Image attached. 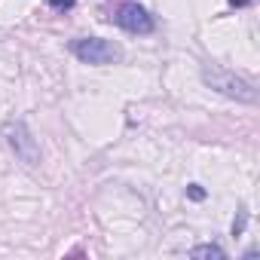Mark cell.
Masks as SVG:
<instances>
[{"label": "cell", "mask_w": 260, "mask_h": 260, "mask_svg": "<svg viewBox=\"0 0 260 260\" xmlns=\"http://www.w3.org/2000/svg\"><path fill=\"white\" fill-rule=\"evenodd\" d=\"M245 220H248V211L242 208V211H239V220L233 223V236H242V230H245Z\"/></svg>", "instance_id": "cell-6"}, {"label": "cell", "mask_w": 260, "mask_h": 260, "mask_svg": "<svg viewBox=\"0 0 260 260\" xmlns=\"http://www.w3.org/2000/svg\"><path fill=\"white\" fill-rule=\"evenodd\" d=\"M113 25H119L128 34H150L153 31V16L138 4H122L113 13Z\"/></svg>", "instance_id": "cell-4"}, {"label": "cell", "mask_w": 260, "mask_h": 260, "mask_svg": "<svg viewBox=\"0 0 260 260\" xmlns=\"http://www.w3.org/2000/svg\"><path fill=\"white\" fill-rule=\"evenodd\" d=\"M187 193H190V199H202V196H205V193H202V187H199V184H193V187H190V190H187Z\"/></svg>", "instance_id": "cell-8"}, {"label": "cell", "mask_w": 260, "mask_h": 260, "mask_svg": "<svg viewBox=\"0 0 260 260\" xmlns=\"http://www.w3.org/2000/svg\"><path fill=\"white\" fill-rule=\"evenodd\" d=\"M254 0H230V7H251Z\"/></svg>", "instance_id": "cell-9"}, {"label": "cell", "mask_w": 260, "mask_h": 260, "mask_svg": "<svg viewBox=\"0 0 260 260\" xmlns=\"http://www.w3.org/2000/svg\"><path fill=\"white\" fill-rule=\"evenodd\" d=\"M71 52L83 64H116V61H122V46H116L113 40H101V37H80L71 43Z\"/></svg>", "instance_id": "cell-2"}, {"label": "cell", "mask_w": 260, "mask_h": 260, "mask_svg": "<svg viewBox=\"0 0 260 260\" xmlns=\"http://www.w3.org/2000/svg\"><path fill=\"white\" fill-rule=\"evenodd\" d=\"M4 138H7L10 150L22 162H28V166H37L40 162V147H37V141L31 135V128L25 125V119H7L4 122Z\"/></svg>", "instance_id": "cell-3"}, {"label": "cell", "mask_w": 260, "mask_h": 260, "mask_svg": "<svg viewBox=\"0 0 260 260\" xmlns=\"http://www.w3.org/2000/svg\"><path fill=\"white\" fill-rule=\"evenodd\" d=\"M49 7H52V10H74L77 0H49Z\"/></svg>", "instance_id": "cell-7"}, {"label": "cell", "mask_w": 260, "mask_h": 260, "mask_svg": "<svg viewBox=\"0 0 260 260\" xmlns=\"http://www.w3.org/2000/svg\"><path fill=\"white\" fill-rule=\"evenodd\" d=\"M190 257H208V260H223L226 257V251L220 248V245H196V248H190Z\"/></svg>", "instance_id": "cell-5"}, {"label": "cell", "mask_w": 260, "mask_h": 260, "mask_svg": "<svg viewBox=\"0 0 260 260\" xmlns=\"http://www.w3.org/2000/svg\"><path fill=\"white\" fill-rule=\"evenodd\" d=\"M202 80H205V86H211L214 92H220V95H226V98H233V101H242V104H254V101H257L254 83L245 80V77H236V74H230V71H223V68L205 64V68H202Z\"/></svg>", "instance_id": "cell-1"}]
</instances>
